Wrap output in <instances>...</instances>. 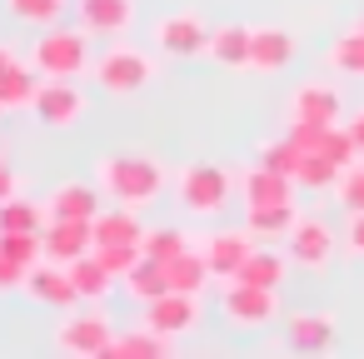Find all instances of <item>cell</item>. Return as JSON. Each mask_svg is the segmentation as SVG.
Here are the masks:
<instances>
[{
	"instance_id": "obj_44",
	"label": "cell",
	"mask_w": 364,
	"mask_h": 359,
	"mask_svg": "<svg viewBox=\"0 0 364 359\" xmlns=\"http://www.w3.org/2000/svg\"><path fill=\"white\" fill-rule=\"evenodd\" d=\"M359 26H364V21H359Z\"/></svg>"
},
{
	"instance_id": "obj_2",
	"label": "cell",
	"mask_w": 364,
	"mask_h": 359,
	"mask_svg": "<svg viewBox=\"0 0 364 359\" xmlns=\"http://www.w3.org/2000/svg\"><path fill=\"white\" fill-rule=\"evenodd\" d=\"M90 31L85 26H46L31 45V65L41 75H55V80H80L90 65H95V50H90Z\"/></svg>"
},
{
	"instance_id": "obj_26",
	"label": "cell",
	"mask_w": 364,
	"mask_h": 359,
	"mask_svg": "<svg viewBox=\"0 0 364 359\" xmlns=\"http://www.w3.org/2000/svg\"><path fill=\"white\" fill-rule=\"evenodd\" d=\"M41 70L36 65H6V70H0V105H6V110H31L36 105V95H41V85L46 80H36Z\"/></svg>"
},
{
	"instance_id": "obj_42",
	"label": "cell",
	"mask_w": 364,
	"mask_h": 359,
	"mask_svg": "<svg viewBox=\"0 0 364 359\" xmlns=\"http://www.w3.org/2000/svg\"><path fill=\"white\" fill-rule=\"evenodd\" d=\"M6 65H16V55H11V45H6V41H0V70H6Z\"/></svg>"
},
{
	"instance_id": "obj_22",
	"label": "cell",
	"mask_w": 364,
	"mask_h": 359,
	"mask_svg": "<svg viewBox=\"0 0 364 359\" xmlns=\"http://www.w3.org/2000/svg\"><path fill=\"white\" fill-rule=\"evenodd\" d=\"M250 41H255V26H215L210 60L225 70H250Z\"/></svg>"
},
{
	"instance_id": "obj_34",
	"label": "cell",
	"mask_w": 364,
	"mask_h": 359,
	"mask_svg": "<svg viewBox=\"0 0 364 359\" xmlns=\"http://www.w3.org/2000/svg\"><path fill=\"white\" fill-rule=\"evenodd\" d=\"M255 160L259 165H269V170H279V175H299V160H304V150L284 135V140H264L259 150H255ZM299 185V180H294Z\"/></svg>"
},
{
	"instance_id": "obj_4",
	"label": "cell",
	"mask_w": 364,
	"mask_h": 359,
	"mask_svg": "<svg viewBox=\"0 0 364 359\" xmlns=\"http://www.w3.org/2000/svg\"><path fill=\"white\" fill-rule=\"evenodd\" d=\"M230 190H235V180H230L220 165H185V170L175 175V200H180V210L195 215V220H215V215L230 205Z\"/></svg>"
},
{
	"instance_id": "obj_37",
	"label": "cell",
	"mask_w": 364,
	"mask_h": 359,
	"mask_svg": "<svg viewBox=\"0 0 364 359\" xmlns=\"http://www.w3.org/2000/svg\"><path fill=\"white\" fill-rule=\"evenodd\" d=\"M95 254H100V264H105L115 279H125V274L145 259V250H140V245H95Z\"/></svg>"
},
{
	"instance_id": "obj_7",
	"label": "cell",
	"mask_w": 364,
	"mask_h": 359,
	"mask_svg": "<svg viewBox=\"0 0 364 359\" xmlns=\"http://www.w3.org/2000/svg\"><path fill=\"white\" fill-rule=\"evenodd\" d=\"M110 344H115V329H110V314L105 309L70 314L55 329V349L60 354H75V359H100V354H110Z\"/></svg>"
},
{
	"instance_id": "obj_17",
	"label": "cell",
	"mask_w": 364,
	"mask_h": 359,
	"mask_svg": "<svg viewBox=\"0 0 364 359\" xmlns=\"http://www.w3.org/2000/svg\"><path fill=\"white\" fill-rule=\"evenodd\" d=\"M46 259H60V264H75L80 254L95 250V230L90 220H46Z\"/></svg>"
},
{
	"instance_id": "obj_13",
	"label": "cell",
	"mask_w": 364,
	"mask_h": 359,
	"mask_svg": "<svg viewBox=\"0 0 364 359\" xmlns=\"http://www.w3.org/2000/svg\"><path fill=\"white\" fill-rule=\"evenodd\" d=\"M26 294L41 299V304H50V309H70V304H80V289H75V279H70V264H60V259H41V264H31V274H26Z\"/></svg>"
},
{
	"instance_id": "obj_21",
	"label": "cell",
	"mask_w": 364,
	"mask_h": 359,
	"mask_svg": "<svg viewBox=\"0 0 364 359\" xmlns=\"http://www.w3.org/2000/svg\"><path fill=\"white\" fill-rule=\"evenodd\" d=\"M90 230H95V245H140V240H145V225H140L135 205H110V210H100V215L90 220Z\"/></svg>"
},
{
	"instance_id": "obj_23",
	"label": "cell",
	"mask_w": 364,
	"mask_h": 359,
	"mask_svg": "<svg viewBox=\"0 0 364 359\" xmlns=\"http://www.w3.org/2000/svg\"><path fill=\"white\" fill-rule=\"evenodd\" d=\"M289 254H279L274 245H255V254L240 264V274L235 279H250V284H264V289H284V279H289Z\"/></svg>"
},
{
	"instance_id": "obj_32",
	"label": "cell",
	"mask_w": 364,
	"mask_h": 359,
	"mask_svg": "<svg viewBox=\"0 0 364 359\" xmlns=\"http://www.w3.org/2000/svg\"><path fill=\"white\" fill-rule=\"evenodd\" d=\"M339 170L344 165H334L329 155H319V150H304V160H299V190H334V180H339Z\"/></svg>"
},
{
	"instance_id": "obj_12",
	"label": "cell",
	"mask_w": 364,
	"mask_h": 359,
	"mask_svg": "<svg viewBox=\"0 0 364 359\" xmlns=\"http://www.w3.org/2000/svg\"><path fill=\"white\" fill-rule=\"evenodd\" d=\"M200 319H205V309H200V294H185V289H165L160 299H150L145 304V324H155L160 334H190V329H200Z\"/></svg>"
},
{
	"instance_id": "obj_36",
	"label": "cell",
	"mask_w": 364,
	"mask_h": 359,
	"mask_svg": "<svg viewBox=\"0 0 364 359\" xmlns=\"http://www.w3.org/2000/svg\"><path fill=\"white\" fill-rule=\"evenodd\" d=\"M334 200H339L344 210H364V160H354V165L339 170V180H334Z\"/></svg>"
},
{
	"instance_id": "obj_33",
	"label": "cell",
	"mask_w": 364,
	"mask_h": 359,
	"mask_svg": "<svg viewBox=\"0 0 364 359\" xmlns=\"http://www.w3.org/2000/svg\"><path fill=\"white\" fill-rule=\"evenodd\" d=\"M140 250H145L150 259H175V254H185V250H190V235H185L180 225H155V230H145Z\"/></svg>"
},
{
	"instance_id": "obj_28",
	"label": "cell",
	"mask_w": 364,
	"mask_h": 359,
	"mask_svg": "<svg viewBox=\"0 0 364 359\" xmlns=\"http://www.w3.org/2000/svg\"><path fill=\"white\" fill-rule=\"evenodd\" d=\"M120 284H125V294H130L135 304H150V299H160V294L170 289L165 259H150V254H145V259H140V264H135V269H130Z\"/></svg>"
},
{
	"instance_id": "obj_6",
	"label": "cell",
	"mask_w": 364,
	"mask_h": 359,
	"mask_svg": "<svg viewBox=\"0 0 364 359\" xmlns=\"http://www.w3.org/2000/svg\"><path fill=\"white\" fill-rule=\"evenodd\" d=\"M334 250H344V235H339L329 220H319V215H299V225H294L289 240H284V254L294 259V269H309V274L329 269Z\"/></svg>"
},
{
	"instance_id": "obj_30",
	"label": "cell",
	"mask_w": 364,
	"mask_h": 359,
	"mask_svg": "<svg viewBox=\"0 0 364 359\" xmlns=\"http://www.w3.org/2000/svg\"><path fill=\"white\" fill-rule=\"evenodd\" d=\"M65 6H70V0H6V11H11V16H16L21 26H31V31L60 26Z\"/></svg>"
},
{
	"instance_id": "obj_27",
	"label": "cell",
	"mask_w": 364,
	"mask_h": 359,
	"mask_svg": "<svg viewBox=\"0 0 364 359\" xmlns=\"http://www.w3.org/2000/svg\"><path fill=\"white\" fill-rule=\"evenodd\" d=\"M70 279H75V289H80V299L85 304H100L110 289H115V274L100 264V254L90 250V254H80L75 264H70Z\"/></svg>"
},
{
	"instance_id": "obj_39",
	"label": "cell",
	"mask_w": 364,
	"mask_h": 359,
	"mask_svg": "<svg viewBox=\"0 0 364 359\" xmlns=\"http://www.w3.org/2000/svg\"><path fill=\"white\" fill-rule=\"evenodd\" d=\"M26 274H31L26 264H16L6 250H0V294H11V289H26Z\"/></svg>"
},
{
	"instance_id": "obj_18",
	"label": "cell",
	"mask_w": 364,
	"mask_h": 359,
	"mask_svg": "<svg viewBox=\"0 0 364 359\" xmlns=\"http://www.w3.org/2000/svg\"><path fill=\"white\" fill-rule=\"evenodd\" d=\"M289 120H309V125H339V90L324 80H304L289 95Z\"/></svg>"
},
{
	"instance_id": "obj_43",
	"label": "cell",
	"mask_w": 364,
	"mask_h": 359,
	"mask_svg": "<svg viewBox=\"0 0 364 359\" xmlns=\"http://www.w3.org/2000/svg\"><path fill=\"white\" fill-rule=\"evenodd\" d=\"M0 110H6V105H0Z\"/></svg>"
},
{
	"instance_id": "obj_20",
	"label": "cell",
	"mask_w": 364,
	"mask_h": 359,
	"mask_svg": "<svg viewBox=\"0 0 364 359\" xmlns=\"http://www.w3.org/2000/svg\"><path fill=\"white\" fill-rule=\"evenodd\" d=\"M299 225L294 200H274V205H245V230L255 240H289V230Z\"/></svg>"
},
{
	"instance_id": "obj_1",
	"label": "cell",
	"mask_w": 364,
	"mask_h": 359,
	"mask_svg": "<svg viewBox=\"0 0 364 359\" xmlns=\"http://www.w3.org/2000/svg\"><path fill=\"white\" fill-rule=\"evenodd\" d=\"M95 185L105 190V200L115 205H155L170 185V170L165 160L155 155H140V150H120V155H100L95 160Z\"/></svg>"
},
{
	"instance_id": "obj_24",
	"label": "cell",
	"mask_w": 364,
	"mask_h": 359,
	"mask_svg": "<svg viewBox=\"0 0 364 359\" xmlns=\"http://www.w3.org/2000/svg\"><path fill=\"white\" fill-rule=\"evenodd\" d=\"M130 354H140V359H170V354H175V334H160L155 324L130 329V334H115L110 359H130Z\"/></svg>"
},
{
	"instance_id": "obj_41",
	"label": "cell",
	"mask_w": 364,
	"mask_h": 359,
	"mask_svg": "<svg viewBox=\"0 0 364 359\" xmlns=\"http://www.w3.org/2000/svg\"><path fill=\"white\" fill-rule=\"evenodd\" d=\"M344 130L354 135V145H359V155H364V110H354V120H344Z\"/></svg>"
},
{
	"instance_id": "obj_29",
	"label": "cell",
	"mask_w": 364,
	"mask_h": 359,
	"mask_svg": "<svg viewBox=\"0 0 364 359\" xmlns=\"http://www.w3.org/2000/svg\"><path fill=\"white\" fill-rule=\"evenodd\" d=\"M329 70H334V75H354V80H364V26L344 31V36L329 45Z\"/></svg>"
},
{
	"instance_id": "obj_8",
	"label": "cell",
	"mask_w": 364,
	"mask_h": 359,
	"mask_svg": "<svg viewBox=\"0 0 364 359\" xmlns=\"http://www.w3.org/2000/svg\"><path fill=\"white\" fill-rule=\"evenodd\" d=\"M210 26L200 11H175L165 21H155V45L170 55V60H195V55H210Z\"/></svg>"
},
{
	"instance_id": "obj_31",
	"label": "cell",
	"mask_w": 364,
	"mask_h": 359,
	"mask_svg": "<svg viewBox=\"0 0 364 359\" xmlns=\"http://www.w3.org/2000/svg\"><path fill=\"white\" fill-rule=\"evenodd\" d=\"M0 250H6L16 264H41L46 259V235L41 230H0Z\"/></svg>"
},
{
	"instance_id": "obj_10",
	"label": "cell",
	"mask_w": 364,
	"mask_h": 359,
	"mask_svg": "<svg viewBox=\"0 0 364 359\" xmlns=\"http://www.w3.org/2000/svg\"><path fill=\"white\" fill-rule=\"evenodd\" d=\"M41 205H46V220H95L105 210V190L95 180H65Z\"/></svg>"
},
{
	"instance_id": "obj_38",
	"label": "cell",
	"mask_w": 364,
	"mask_h": 359,
	"mask_svg": "<svg viewBox=\"0 0 364 359\" xmlns=\"http://www.w3.org/2000/svg\"><path fill=\"white\" fill-rule=\"evenodd\" d=\"M344 254L349 259H364V210H344Z\"/></svg>"
},
{
	"instance_id": "obj_15",
	"label": "cell",
	"mask_w": 364,
	"mask_h": 359,
	"mask_svg": "<svg viewBox=\"0 0 364 359\" xmlns=\"http://www.w3.org/2000/svg\"><path fill=\"white\" fill-rule=\"evenodd\" d=\"M284 344L299 354H324L334 344V314L324 309H294L284 314Z\"/></svg>"
},
{
	"instance_id": "obj_40",
	"label": "cell",
	"mask_w": 364,
	"mask_h": 359,
	"mask_svg": "<svg viewBox=\"0 0 364 359\" xmlns=\"http://www.w3.org/2000/svg\"><path fill=\"white\" fill-rule=\"evenodd\" d=\"M21 195V175L6 165V160H0V205H6V200H16Z\"/></svg>"
},
{
	"instance_id": "obj_3",
	"label": "cell",
	"mask_w": 364,
	"mask_h": 359,
	"mask_svg": "<svg viewBox=\"0 0 364 359\" xmlns=\"http://www.w3.org/2000/svg\"><path fill=\"white\" fill-rule=\"evenodd\" d=\"M90 75H95V85L105 90V95H135V90H145L150 80H160V65L145 55V50H135V45H110V50H100L95 55V65H90Z\"/></svg>"
},
{
	"instance_id": "obj_25",
	"label": "cell",
	"mask_w": 364,
	"mask_h": 359,
	"mask_svg": "<svg viewBox=\"0 0 364 359\" xmlns=\"http://www.w3.org/2000/svg\"><path fill=\"white\" fill-rule=\"evenodd\" d=\"M165 274H170V289H185V294H205V284L215 279V269H210V259H205V250H185V254H175V259H165Z\"/></svg>"
},
{
	"instance_id": "obj_19",
	"label": "cell",
	"mask_w": 364,
	"mask_h": 359,
	"mask_svg": "<svg viewBox=\"0 0 364 359\" xmlns=\"http://www.w3.org/2000/svg\"><path fill=\"white\" fill-rule=\"evenodd\" d=\"M294 60V36L284 26H255V41H250V70L259 75H274Z\"/></svg>"
},
{
	"instance_id": "obj_16",
	"label": "cell",
	"mask_w": 364,
	"mask_h": 359,
	"mask_svg": "<svg viewBox=\"0 0 364 359\" xmlns=\"http://www.w3.org/2000/svg\"><path fill=\"white\" fill-rule=\"evenodd\" d=\"M75 16H80V26L90 36L120 41L135 26V0H75Z\"/></svg>"
},
{
	"instance_id": "obj_11",
	"label": "cell",
	"mask_w": 364,
	"mask_h": 359,
	"mask_svg": "<svg viewBox=\"0 0 364 359\" xmlns=\"http://www.w3.org/2000/svg\"><path fill=\"white\" fill-rule=\"evenodd\" d=\"M255 245H259V240H255L245 225H240V230H210V235H200V250H205L215 279H235L240 264L255 254Z\"/></svg>"
},
{
	"instance_id": "obj_5",
	"label": "cell",
	"mask_w": 364,
	"mask_h": 359,
	"mask_svg": "<svg viewBox=\"0 0 364 359\" xmlns=\"http://www.w3.org/2000/svg\"><path fill=\"white\" fill-rule=\"evenodd\" d=\"M220 314L230 319V329H264V324L284 319L279 289H264V284H250V279H225Z\"/></svg>"
},
{
	"instance_id": "obj_9",
	"label": "cell",
	"mask_w": 364,
	"mask_h": 359,
	"mask_svg": "<svg viewBox=\"0 0 364 359\" xmlns=\"http://www.w3.org/2000/svg\"><path fill=\"white\" fill-rule=\"evenodd\" d=\"M31 110H36V120H41V125H50V130H70V125H80V120H85L90 100H85V90H80V85L46 75V85H41V95H36V105H31Z\"/></svg>"
},
{
	"instance_id": "obj_14",
	"label": "cell",
	"mask_w": 364,
	"mask_h": 359,
	"mask_svg": "<svg viewBox=\"0 0 364 359\" xmlns=\"http://www.w3.org/2000/svg\"><path fill=\"white\" fill-rule=\"evenodd\" d=\"M235 190H240V200L245 205H274V200H294V175H279V170H269V165H245L240 175H235Z\"/></svg>"
},
{
	"instance_id": "obj_35",
	"label": "cell",
	"mask_w": 364,
	"mask_h": 359,
	"mask_svg": "<svg viewBox=\"0 0 364 359\" xmlns=\"http://www.w3.org/2000/svg\"><path fill=\"white\" fill-rule=\"evenodd\" d=\"M0 230H46V205L36 200H6L0 205Z\"/></svg>"
}]
</instances>
